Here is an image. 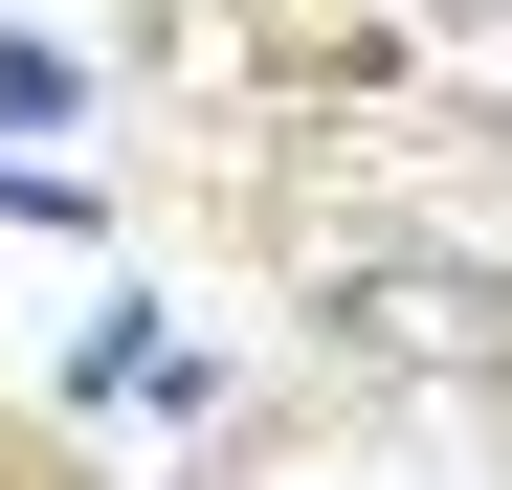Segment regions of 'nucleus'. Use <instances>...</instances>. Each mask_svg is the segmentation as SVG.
I'll use <instances>...</instances> for the list:
<instances>
[{
	"mask_svg": "<svg viewBox=\"0 0 512 490\" xmlns=\"http://www.w3.org/2000/svg\"><path fill=\"white\" fill-rule=\"evenodd\" d=\"M312 335L357 357V379H468V357H490V268H468V245H357V223H334Z\"/></svg>",
	"mask_w": 512,
	"mask_h": 490,
	"instance_id": "nucleus-1",
	"label": "nucleus"
},
{
	"mask_svg": "<svg viewBox=\"0 0 512 490\" xmlns=\"http://www.w3.org/2000/svg\"><path fill=\"white\" fill-rule=\"evenodd\" d=\"M67 90H90V67H67V45H23V23H0V134H45Z\"/></svg>",
	"mask_w": 512,
	"mask_h": 490,
	"instance_id": "nucleus-2",
	"label": "nucleus"
}]
</instances>
